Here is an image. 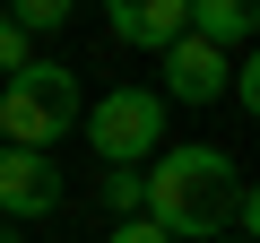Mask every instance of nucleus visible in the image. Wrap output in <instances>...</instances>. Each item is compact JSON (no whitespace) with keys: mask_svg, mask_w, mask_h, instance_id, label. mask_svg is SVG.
<instances>
[{"mask_svg":"<svg viewBox=\"0 0 260 243\" xmlns=\"http://www.w3.org/2000/svg\"><path fill=\"white\" fill-rule=\"evenodd\" d=\"M234 191H243V174H234L225 148H208V139H191V148H156L148 174H139V217L165 226L174 243H208V234L225 226Z\"/></svg>","mask_w":260,"mask_h":243,"instance_id":"1","label":"nucleus"},{"mask_svg":"<svg viewBox=\"0 0 260 243\" xmlns=\"http://www.w3.org/2000/svg\"><path fill=\"white\" fill-rule=\"evenodd\" d=\"M78 113H87L78 70L26 61V70H9V87H0V148H44V157H52V139L78 131Z\"/></svg>","mask_w":260,"mask_h":243,"instance_id":"2","label":"nucleus"},{"mask_svg":"<svg viewBox=\"0 0 260 243\" xmlns=\"http://www.w3.org/2000/svg\"><path fill=\"white\" fill-rule=\"evenodd\" d=\"M78 122H87V148H95L104 165H148V157L165 148V96H156V87H113V96H95Z\"/></svg>","mask_w":260,"mask_h":243,"instance_id":"3","label":"nucleus"},{"mask_svg":"<svg viewBox=\"0 0 260 243\" xmlns=\"http://www.w3.org/2000/svg\"><path fill=\"white\" fill-rule=\"evenodd\" d=\"M156 61H165V78H156V96H165V104H217V96H225V70H234V52L200 44L191 26H182Z\"/></svg>","mask_w":260,"mask_h":243,"instance_id":"4","label":"nucleus"},{"mask_svg":"<svg viewBox=\"0 0 260 243\" xmlns=\"http://www.w3.org/2000/svg\"><path fill=\"white\" fill-rule=\"evenodd\" d=\"M61 208V165L44 148H0V217H52Z\"/></svg>","mask_w":260,"mask_h":243,"instance_id":"5","label":"nucleus"},{"mask_svg":"<svg viewBox=\"0 0 260 243\" xmlns=\"http://www.w3.org/2000/svg\"><path fill=\"white\" fill-rule=\"evenodd\" d=\"M104 26H113V44H130V52H165V44L182 35V0H104Z\"/></svg>","mask_w":260,"mask_h":243,"instance_id":"6","label":"nucleus"},{"mask_svg":"<svg viewBox=\"0 0 260 243\" xmlns=\"http://www.w3.org/2000/svg\"><path fill=\"white\" fill-rule=\"evenodd\" d=\"M182 26H191L200 44L234 52V44H251V26H260V0H182Z\"/></svg>","mask_w":260,"mask_h":243,"instance_id":"7","label":"nucleus"},{"mask_svg":"<svg viewBox=\"0 0 260 243\" xmlns=\"http://www.w3.org/2000/svg\"><path fill=\"white\" fill-rule=\"evenodd\" d=\"M0 18H9L26 44L35 35H52V26H70V0H0Z\"/></svg>","mask_w":260,"mask_h":243,"instance_id":"8","label":"nucleus"},{"mask_svg":"<svg viewBox=\"0 0 260 243\" xmlns=\"http://www.w3.org/2000/svg\"><path fill=\"white\" fill-rule=\"evenodd\" d=\"M95 200H104V208H121V217H139V165H104Z\"/></svg>","mask_w":260,"mask_h":243,"instance_id":"9","label":"nucleus"},{"mask_svg":"<svg viewBox=\"0 0 260 243\" xmlns=\"http://www.w3.org/2000/svg\"><path fill=\"white\" fill-rule=\"evenodd\" d=\"M26 61H35V44H26L9 18H0V70H26Z\"/></svg>","mask_w":260,"mask_h":243,"instance_id":"10","label":"nucleus"},{"mask_svg":"<svg viewBox=\"0 0 260 243\" xmlns=\"http://www.w3.org/2000/svg\"><path fill=\"white\" fill-rule=\"evenodd\" d=\"M104 243H174V234H165V226H148V217H121Z\"/></svg>","mask_w":260,"mask_h":243,"instance_id":"11","label":"nucleus"},{"mask_svg":"<svg viewBox=\"0 0 260 243\" xmlns=\"http://www.w3.org/2000/svg\"><path fill=\"white\" fill-rule=\"evenodd\" d=\"M0 243H18V234H9V217H0Z\"/></svg>","mask_w":260,"mask_h":243,"instance_id":"12","label":"nucleus"},{"mask_svg":"<svg viewBox=\"0 0 260 243\" xmlns=\"http://www.w3.org/2000/svg\"><path fill=\"white\" fill-rule=\"evenodd\" d=\"M234 243H251V234H234Z\"/></svg>","mask_w":260,"mask_h":243,"instance_id":"13","label":"nucleus"}]
</instances>
